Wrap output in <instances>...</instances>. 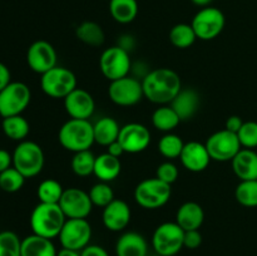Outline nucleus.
I'll return each instance as SVG.
<instances>
[{
  "label": "nucleus",
  "instance_id": "b1692460",
  "mask_svg": "<svg viewBox=\"0 0 257 256\" xmlns=\"http://www.w3.org/2000/svg\"><path fill=\"white\" fill-rule=\"evenodd\" d=\"M20 252L22 256H57L58 251L50 238L32 233L22 240Z\"/></svg>",
  "mask_w": 257,
  "mask_h": 256
},
{
  "label": "nucleus",
  "instance_id": "58836bf2",
  "mask_svg": "<svg viewBox=\"0 0 257 256\" xmlns=\"http://www.w3.org/2000/svg\"><path fill=\"white\" fill-rule=\"evenodd\" d=\"M238 141L243 148H253L257 147V122L255 120H248L243 122L242 127L237 132Z\"/></svg>",
  "mask_w": 257,
  "mask_h": 256
},
{
  "label": "nucleus",
  "instance_id": "dca6fc26",
  "mask_svg": "<svg viewBox=\"0 0 257 256\" xmlns=\"http://www.w3.org/2000/svg\"><path fill=\"white\" fill-rule=\"evenodd\" d=\"M118 142L125 153L143 152L151 143V132L141 123H127L120 127Z\"/></svg>",
  "mask_w": 257,
  "mask_h": 256
},
{
  "label": "nucleus",
  "instance_id": "6ab92c4d",
  "mask_svg": "<svg viewBox=\"0 0 257 256\" xmlns=\"http://www.w3.org/2000/svg\"><path fill=\"white\" fill-rule=\"evenodd\" d=\"M102 221L104 227L113 232L124 230L131 221V208L128 203L114 198L109 205L103 208Z\"/></svg>",
  "mask_w": 257,
  "mask_h": 256
},
{
  "label": "nucleus",
  "instance_id": "a211bd4d",
  "mask_svg": "<svg viewBox=\"0 0 257 256\" xmlns=\"http://www.w3.org/2000/svg\"><path fill=\"white\" fill-rule=\"evenodd\" d=\"M180 160L183 167L191 172H202L211 162L210 153L206 148V145L197 141L185 143Z\"/></svg>",
  "mask_w": 257,
  "mask_h": 256
},
{
  "label": "nucleus",
  "instance_id": "4468645a",
  "mask_svg": "<svg viewBox=\"0 0 257 256\" xmlns=\"http://www.w3.org/2000/svg\"><path fill=\"white\" fill-rule=\"evenodd\" d=\"M59 206L67 218H87L93 210L89 193L77 187L64 190Z\"/></svg>",
  "mask_w": 257,
  "mask_h": 256
},
{
  "label": "nucleus",
  "instance_id": "f8f14e48",
  "mask_svg": "<svg viewBox=\"0 0 257 256\" xmlns=\"http://www.w3.org/2000/svg\"><path fill=\"white\" fill-rule=\"evenodd\" d=\"M58 237L62 247L82 251L89 245L92 226L87 218H67Z\"/></svg>",
  "mask_w": 257,
  "mask_h": 256
},
{
  "label": "nucleus",
  "instance_id": "2f4dec72",
  "mask_svg": "<svg viewBox=\"0 0 257 256\" xmlns=\"http://www.w3.org/2000/svg\"><path fill=\"white\" fill-rule=\"evenodd\" d=\"M63 192H64L63 186L53 178L42 181L37 190L38 198L43 203H59Z\"/></svg>",
  "mask_w": 257,
  "mask_h": 256
},
{
  "label": "nucleus",
  "instance_id": "473e14b6",
  "mask_svg": "<svg viewBox=\"0 0 257 256\" xmlns=\"http://www.w3.org/2000/svg\"><path fill=\"white\" fill-rule=\"evenodd\" d=\"M183 147H185V142L182 141V138L171 132L166 133L158 142V151L163 157L168 158V160H175V158L180 157Z\"/></svg>",
  "mask_w": 257,
  "mask_h": 256
},
{
  "label": "nucleus",
  "instance_id": "37998d69",
  "mask_svg": "<svg viewBox=\"0 0 257 256\" xmlns=\"http://www.w3.org/2000/svg\"><path fill=\"white\" fill-rule=\"evenodd\" d=\"M242 124H243V120L241 119V117H238V115H230V117L226 119L225 130L237 135V132L240 131V128L242 127Z\"/></svg>",
  "mask_w": 257,
  "mask_h": 256
},
{
  "label": "nucleus",
  "instance_id": "de8ad7c7",
  "mask_svg": "<svg viewBox=\"0 0 257 256\" xmlns=\"http://www.w3.org/2000/svg\"><path fill=\"white\" fill-rule=\"evenodd\" d=\"M57 256H80V251L70 250V248H64L62 247L58 251Z\"/></svg>",
  "mask_w": 257,
  "mask_h": 256
},
{
  "label": "nucleus",
  "instance_id": "7ed1b4c3",
  "mask_svg": "<svg viewBox=\"0 0 257 256\" xmlns=\"http://www.w3.org/2000/svg\"><path fill=\"white\" fill-rule=\"evenodd\" d=\"M58 140L62 147L70 152L89 150L93 143H95L93 124L89 119L70 118L60 127Z\"/></svg>",
  "mask_w": 257,
  "mask_h": 256
},
{
  "label": "nucleus",
  "instance_id": "0eeeda50",
  "mask_svg": "<svg viewBox=\"0 0 257 256\" xmlns=\"http://www.w3.org/2000/svg\"><path fill=\"white\" fill-rule=\"evenodd\" d=\"M40 87L48 97L64 99L70 92L77 88V77L68 68L57 65L42 74Z\"/></svg>",
  "mask_w": 257,
  "mask_h": 256
},
{
  "label": "nucleus",
  "instance_id": "1a4fd4ad",
  "mask_svg": "<svg viewBox=\"0 0 257 256\" xmlns=\"http://www.w3.org/2000/svg\"><path fill=\"white\" fill-rule=\"evenodd\" d=\"M226 19L223 13L218 8L208 7L201 8L193 17L192 25L197 39L212 40L222 33Z\"/></svg>",
  "mask_w": 257,
  "mask_h": 256
},
{
  "label": "nucleus",
  "instance_id": "a878e982",
  "mask_svg": "<svg viewBox=\"0 0 257 256\" xmlns=\"http://www.w3.org/2000/svg\"><path fill=\"white\" fill-rule=\"evenodd\" d=\"M120 127L117 120L112 117H102L93 124L95 143L100 146H109L118 140Z\"/></svg>",
  "mask_w": 257,
  "mask_h": 256
},
{
  "label": "nucleus",
  "instance_id": "c9c22d12",
  "mask_svg": "<svg viewBox=\"0 0 257 256\" xmlns=\"http://www.w3.org/2000/svg\"><path fill=\"white\" fill-rule=\"evenodd\" d=\"M24 182L25 177L14 166L0 173V190L5 191V192H18L19 190H22Z\"/></svg>",
  "mask_w": 257,
  "mask_h": 256
},
{
  "label": "nucleus",
  "instance_id": "39448f33",
  "mask_svg": "<svg viewBox=\"0 0 257 256\" xmlns=\"http://www.w3.org/2000/svg\"><path fill=\"white\" fill-rule=\"evenodd\" d=\"M172 195L171 185L163 182L160 178H147L136 186L135 200L141 207L155 210L165 206Z\"/></svg>",
  "mask_w": 257,
  "mask_h": 256
},
{
  "label": "nucleus",
  "instance_id": "49530a36",
  "mask_svg": "<svg viewBox=\"0 0 257 256\" xmlns=\"http://www.w3.org/2000/svg\"><path fill=\"white\" fill-rule=\"evenodd\" d=\"M107 152L109 153V155L114 156V157H118V158H119L123 153H125L124 150H123L122 145L118 142V140L114 141L113 143H110L109 146H107Z\"/></svg>",
  "mask_w": 257,
  "mask_h": 256
},
{
  "label": "nucleus",
  "instance_id": "2eb2a0df",
  "mask_svg": "<svg viewBox=\"0 0 257 256\" xmlns=\"http://www.w3.org/2000/svg\"><path fill=\"white\" fill-rule=\"evenodd\" d=\"M27 62L33 72L42 75L57 67V52L47 40H37L28 49Z\"/></svg>",
  "mask_w": 257,
  "mask_h": 256
},
{
  "label": "nucleus",
  "instance_id": "7c9ffc66",
  "mask_svg": "<svg viewBox=\"0 0 257 256\" xmlns=\"http://www.w3.org/2000/svg\"><path fill=\"white\" fill-rule=\"evenodd\" d=\"M196 39H197V35L191 24L180 23L170 30V42L172 43L173 47L180 48V49L190 48L196 42Z\"/></svg>",
  "mask_w": 257,
  "mask_h": 256
},
{
  "label": "nucleus",
  "instance_id": "4c0bfd02",
  "mask_svg": "<svg viewBox=\"0 0 257 256\" xmlns=\"http://www.w3.org/2000/svg\"><path fill=\"white\" fill-rule=\"evenodd\" d=\"M22 240L13 231L0 232V256H22Z\"/></svg>",
  "mask_w": 257,
  "mask_h": 256
},
{
  "label": "nucleus",
  "instance_id": "79ce46f5",
  "mask_svg": "<svg viewBox=\"0 0 257 256\" xmlns=\"http://www.w3.org/2000/svg\"><path fill=\"white\" fill-rule=\"evenodd\" d=\"M80 256H109L104 247L99 245H88L80 251Z\"/></svg>",
  "mask_w": 257,
  "mask_h": 256
},
{
  "label": "nucleus",
  "instance_id": "bb28decb",
  "mask_svg": "<svg viewBox=\"0 0 257 256\" xmlns=\"http://www.w3.org/2000/svg\"><path fill=\"white\" fill-rule=\"evenodd\" d=\"M109 13L119 24H130L137 18V0H109Z\"/></svg>",
  "mask_w": 257,
  "mask_h": 256
},
{
  "label": "nucleus",
  "instance_id": "e433bc0d",
  "mask_svg": "<svg viewBox=\"0 0 257 256\" xmlns=\"http://www.w3.org/2000/svg\"><path fill=\"white\" fill-rule=\"evenodd\" d=\"M88 193H89L93 206H98V207L104 208L114 200V192L112 187L108 185V182H102V181L93 185Z\"/></svg>",
  "mask_w": 257,
  "mask_h": 256
},
{
  "label": "nucleus",
  "instance_id": "f03ea898",
  "mask_svg": "<svg viewBox=\"0 0 257 256\" xmlns=\"http://www.w3.org/2000/svg\"><path fill=\"white\" fill-rule=\"evenodd\" d=\"M67 217L59 203L39 202L30 215V228L35 235L53 240L58 237Z\"/></svg>",
  "mask_w": 257,
  "mask_h": 256
},
{
  "label": "nucleus",
  "instance_id": "9d476101",
  "mask_svg": "<svg viewBox=\"0 0 257 256\" xmlns=\"http://www.w3.org/2000/svg\"><path fill=\"white\" fill-rule=\"evenodd\" d=\"M99 68L109 82L127 77L132 69L130 53L119 45L107 48L99 58Z\"/></svg>",
  "mask_w": 257,
  "mask_h": 256
},
{
  "label": "nucleus",
  "instance_id": "cd10ccee",
  "mask_svg": "<svg viewBox=\"0 0 257 256\" xmlns=\"http://www.w3.org/2000/svg\"><path fill=\"white\" fill-rule=\"evenodd\" d=\"M181 118L171 105H160L152 114V124L161 132L170 133L177 128Z\"/></svg>",
  "mask_w": 257,
  "mask_h": 256
},
{
  "label": "nucleus",
  "instance_id": "72a5a7b5",
  "mask_svg": "<svg viewBox=\"0 0 257 256\" xmlns=\"http://www.w3.org/2000/svg\"><path fill=\"white\" fill-rule=\"evenodd\" d=\"M94 163L95 156L89 150H87L75 152L70 166H72V170L75 175L79 176V177H87L94 172Z\"/></svg>",
  "mask_w": 257,
  "mask_h": 256
},
{
  "label": "nucleus",
  "instance_id": "a19ab883",
  "mask_svg": "<svg viewBox=\"0 0 257 256\" xmlns=\"http://www.w3.org/2000/svg\"><path fill=\"white\" fill-rule=\"evenodd\" d=\"M202 243V235L200 230L185 231V237H183V247H187L190 250L200 247Z\"/></svg>",
  "mask_w": 257,
  "mask_h": 256
},
{
  "label": "nucleus",
  "instance_id": "393cba45",
  "mask_svg": "<svg viewBox=\"0 0 257 256\" xmlns=\"http://www.w3.org/2000/svg\"><path fill=\"white\" fill-rule=\"evenodd\" d=\"M120 170H122V163L118 157H114L108 152L95 157L93 175L102 182L109 183L110 181L115 180L119 176Z\"/></svg>",
  "mask_w": 257,
  "mask_h": 256
},
{
  "label": "nucleus",
  "instance_id": "5701e85b",
  "mask_svg": "<svg viewBox=\"0 0 257 256\" xmlns=\"http://www.w3.org/2000/svg\"><path fill=\"white\" fill-rule=\"evenodd\" d=\"M171 107L176 110L181 120H187L192 118L200 108V95L192 88L181 89L171 102Z\"/></svg>",
  "mask_w": 257,
  "mask_h": 256
},
{
  "label": "nucleus",
  "instance_id": "c03bdc74",
  "mask_svg": "<svg viewBox=\"0 0 257 256\" xmlns=\"http://www.w3.org/2000/svg\"><path fill=\"white\" fill-rule=\"evenodd\" d=\"M10 82H12V74H10L9 68L4 63L0 62V90L4 89Z\"/></svg>",
  "mask_w": 257,
  "mask_h": 256
},
{
  "label": "nucleus",
  "instance_id": "09e8293b",
  "mask_svg": "<svg viewBox=\"0 0 257 256\" xmlns=\"http://www.w3.org/2000/svg\"><path fill=\"white\" fill-rule=\"evenodd\" d=\"M191 2H192L195 5H197V7L205 8V7H208L212 0H191Z\"/></svg>",
  "mask_w": 257,
  "mask_h": 256
},
{
  "label": "nucleus",
  "instance_id": "423d86ee",
  "mask_svg": "<svg viewBox=\"0 0 257 256\" xmlns=\"http://www.w3.org/2000/svg\"><path fill=\"white\" fill-rule=\"evenodd\" d=\"M185 230L177 222H163L152 235V247L160 256H175L182 250Z\"/></svg>",
  "mask_w": 257,
  "mask_h": 256
},
{
  "label": "nucleus",
  "instance_id": "aec40b11",
  "mask_svg": "<svg viewBox=\"0 0 257 256\" xmlns=\"http://www.w3.org/2000/svg\"><path fill=\"white\" fill-rule=\"evenodd\" d=\"M233 173L241 181L257 180V152L250 148H241L231 161Z\"/></svg>",
  "mask_w": 257,
  "mask_h": 256
},
{
  "label": "nucleus",
  "instance_id": "f257e3e1",
  "mask_svg": "<svg viewBox=\"0 0 257 256\" xmlns=\"http://www.w3.org/2000/svg\"><path fill=\"white\" fill-rule=\"evenodd\" d=\"M143 94L155 104L166 105L182 89V82L177 73L170 68L150 70L142 79Z\"/></svg>",
  "mask_w": 257,
  "mask_h": 256
},
{
  "label": "nucleus",
  "instance_id": "6e6552de",
  "mask_svg": "<svg viewBox=\"0 0 257 256\" xmlns=\"http://www.w3.org/2000/svg\"><path fill=\"white\" fill-rule=\"evenodd\" d=\"M32 99L29 87L23 82H10L0 90V115L3 118L19 115L24 112Z\"/></svg>",
  "mask_w": 257,
  "mask_h": 256
},
{
  "label": "nucleus",
  "instance_id": "20e7f679",
  "mask_svg": "<svg viewBox=\"0 0 257 256\" xmlns=\"http://www.w3.org/2000/svg\"><path fill=\"white\" fill-rule=\"evenodd\" d=\"M45 157L42 147L33 141H22L13 152V166L25 178L35 177L44 167Z\"/></svg>",
  "mask_w": 257,
  "mask_h": 256
},
{
  "label": "nucleus",
  "instance_id": "c756f323",
  "mask_svg": "<svg viewBox=\"0 0 257 256\" xmlns=\"http://www.w3.org/2000/svg\"><path fill=\"white\" fill-rule=\"evenodd\" d=\"M2 128L8 138L13 141H19V142L25 141L30 131L29 122L22 114L3 118Z\"/></svg>",
  "mask_w": 257,
  "mask_h": 256
},
{
  "label": "nucleus",
  "instance_id": "ea45409f",
  "mask_svg": "<svg viewBox=\"0 0 257 256\" xmlns=\"http://www.w3.org/2000/svg\"><path fill=\"white\" fill-rule=\"evenodd\" d=\"M156 177L160 178L163 182L168 183V185H172L173 182H176L178 178V168L175 163L172 162H163L156 170Z\"/></svg>",
  "mask_w": 257,
  "mask_h": 256
},
{
  "label": "nucleus",
  "instance_id": "f3484780",
  "mask_svg": "<svg viewBox=\"0 0 257 256\" xmlns=\"http://www.w3.org/2000/svg\"><path fill=\"white\" fill-rule=\"evenodd\" d=\"M65 112L74 119H89L95 109L93 95L82 88H75L64 98Z\"/></svg>",
  "mask_w": 257,
  "mask_h": 256
},
{
  "label": "nucleus",
  "instance_id": "4be33fe9",
  "mask_svg": "<svg viewBox=\"0 0 257 256\" xmlns=\"http://www.w3.org/2000/svg\"><path fill=\"white\" fill-rule=\"evenodd\" d=\"M115 253L117 256H147V240L133 231L123 233L115 243Z\"/></svg>",
  "mask_w": 257,
  "mask_h": 256
},
{
  "label": "nucleus",
  "instance_id": "a18cd8bd",
  "mask_svg": "<svg viewBox=\"0 0 257 256\" xmlns=\"http://www.w3.org/2000/svg\"><path fill=\"white\" fill-rule=\"evenodd\" d=\"M12 165L13 155H10L7 150H2V148H0V173L12 167Z\"/></svg>",
  "mask_w": 257,
  "mask_h": 256
},
{
  "label": "nucleus",
  "instance_id": "412c9836",
  "mask_svg": "<svg viewBox=\"0 0 257 256\" xmlns=\"http://www.w3.org/2000/svg\"><path fill=\"white\" fill-rule=\"evenodd\" d=\"M205 221V211L202 206L193 201H188L178 207L176 213V222L185 231L200 230Z\"/></svg>",
  "mask_w": 257,
  "mask_h": 256
},
{
  "label": "nucleus",
  "instance_id": "f704fd0d",
  "mask_svg": "<svg viewBox=\"0 0 257 256\" xmlns=\"http://www.w3.org/2000/svg\"><path fill=\"white\" fill-rule=\"evenodd\" d=\"M235 198L245 207H257V180L241 181L235 190Z\"/></svg>",
  "mask_w": 257,
  "mask_h": 256
},
{
  "label": "nucleus",
  "instance_id": "9b49d317",
  "mask_svg": "<svg viewBox=\"0 0 257 256\" xmlns=\"http://www.w3.org/2000/svg\"><path fill=\"white\" fill-rule=\"evenodd\" d=\"M206 148L210 153L211 160L217 162H228L241 151L240 141L236 133L227 130H221L215 132L206 141Z\"/></svg>",
  "mask_w": 257,
  "mask_h": 256
},
{
  "label": "nucleus",
  "instance_id": "ddd939ff",
  "mask_svg": "<svg viewBox=\"0 0 257 256\" xmlns=\"http://www.w3.org/2000/svg\"><path fill=\"white\" fill-rule=\"evenodd\" d=\"M108 95L114 104L120 107H131L137 104L145 97L142 80L130 75L113 80L108 88Z\"/></svg>",
  "mask_w": 257,
  "mask_h": 256
},
{
  "label": "nucleus",
  "instance_id": "c85d7f7f",
  "mask_svg": "<svg viewBox=\"0 0 257 256\" xmlns=\"http://www.w3.org/2000/svg\"><path fill=\"white\" fill-rule=\"evenodd\" d=\"M75 35L84 44L90 47H100L105 40L103 28L95 22H83L75 29Z\"/></svg>",
  "mask_w": 257,
  "mask_h": 256
}]
</instances>
